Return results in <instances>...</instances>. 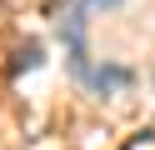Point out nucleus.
Segmentation results:
<instances>
[{"mask_svg":"<svg viewBox=\"0 0 155 150\" xmlns=\"http://www.w3.org/2000/svg\"><path fill=\"white\" fill-rule=\"evenodd\" d=\"M110 5H120V0H80V5L65 15V40H70V65H75V75L85 80V85H95V90H110V85H130V70H95L90 65V50H85V25H90V15L95 10H110Z\"/></svg>","mask_w":155,"mask_h":150,"instance_id":"obj_1","label":"nucleus"},{"mask_svg":"<svg viewBox=\"0 0 155 150\" xmlns=\"http://www.w3.org/2000/svg\"><path fill=\"white\" fill-rule=\"evenodd\" d=\"M120 150H155V130H140V135H130Z\"/></svg>","mask_w":155,"mask_h":150,"instance_id":"obj_3","label":"nucleus"},{"mask_svg":"<svg viewBox=\"0 0 155 150\" xmlns=\"http://www.w3.org/2000/svg\"><path fill=\"white\" fill-rule=\"evenodd\" d=\"M30 65H40V45H35V40L15 50V60H10V75H20V70H30Z\"/></svg>","mask_w":155,"mask_h":150,"instance_id":"obj_2","label":"nucleus"}]
</instances>
